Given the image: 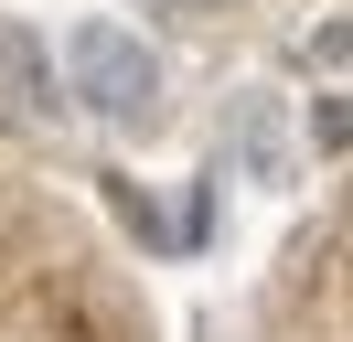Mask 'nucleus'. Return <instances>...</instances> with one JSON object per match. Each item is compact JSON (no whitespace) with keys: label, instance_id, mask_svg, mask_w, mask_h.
<instances>
[{"label":"nucleus","instance_id":"nucleus-2","mask_svg":"<svg viewBox=\"0 0 353 342\" xmlns=\"http://www.w3.org/2000/svg\"><path fill=\"white\" fill-rule=\"evenodd\" d=\"M43 118H54V54H43V32L0 21V139H32Z\"/></svg>","mask_w":353,"mask_h":342},{"label":"nucleus","instance_id":"nucleus-3","mask_svg":"<svg viewBox=\"0 0 353 342\" xmlns=\"http://www.w3.org/2000/svg\"><path fill=\"white\" fill-rule=\"evenodd\" d=\"M236 150L257 182H279L289 171V128H279V97H236Z\"/></svg>","mask_w":353,"mask_h":342},{"label":"nucleus","instance_id":"nucleus-4","mask_svg":"<svg viewBox=\"0 0 353 342\" xmlns=\"http://www.w3.org/2000/svg\"><path fill=\"white\" fill-rule=\"evenodd\" d=\"M310 139H321V161H343V139H353V118H343V97H321V107H310Z\"/></svg>","mask_w":353,"mask_h":342},{"label":"nucleus","instance_id":"nucleus-5","mask_svg":"<svg viewBox=\"0 0 353 342\" xmlns=\"http://www.w3.org/2000/svg\"><path fill=\"white\" fill-rule=\"evenodd\" d=\"M139 11H172V21H214V0H139Z\"/></svg>","mask_w":353,"mask_h":342},{"label":"nucleus","instance_id":"nucleus-1","mask_svg":"<svg viewBox=\"0 0 353 342\" xmlns=\"http://www.w3.org/2000/svg\"><path fill=\"white\" fill-rule=\"evenodd\" d=\"M65 86L108 128H129V139H150V128H161V97H172L161 54L129 32V21H75V32H65Z\"/></svg>","mask_w":353,"mask_h":342}]
</instances>
